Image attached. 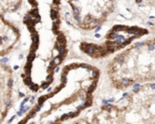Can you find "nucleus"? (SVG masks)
<instances>
[{
	"label": "nucleus",
	"instance_id": "nucleus-1",
	"mask_svg": "<svg viewBox=\"0 0 155 124\" xmlns=\"http://www.w3.org/2000/svg\"><path fill=\"white\" fill-rule=\"evenodd\" d=\"M107 73L119 90L155 82V38L128 46L110 62Z\"/></svg>",
	"mask_w": 155,
	"mask_h": 124
},
{
	"label": "nucleus",
	"instance_id": "nucleus-2",
	"mask_svg": "<svg viewBox=\"0 0 155 124\" xmlns=\"http://www.w3.org/2000/svg\"><path fill=\"white\" fill-rule=\"evenodd\" d=\"M104 109L111 124H155V82L139 85Z\"/></svg>",
	"mask_w": 155,
	"mask_h": 124
},
{
	"label": "nucleus",
	"instance_id": "nucleus-3",
	"mask_svg": "<svg viewBox=\"0 0 155 124\" xmlns=\"http://www.w3.org/2000/svg\"><path fill=\"white\" fill-rule=\"evenodd\" d=\"M80 28L94 30L105 23L114 12L117 0H67Z\"/></svg>",
	"mask_w": 155,
	"mask_h": 124
},
{
	"label": "nucleus",
	"instance_id": "nucleus-4",
	"mask_svg": "<svg viewBox=\"0 0 155 124\" xmlns=\"http://www.w3.org/2000/svg\"><path fill=\"white\" fill-rule=\"evenodd\" d=\"M13 83L11 70L0 62V124L7 117L12 102Z\"/></svg>",
	"mask_w": 155,
	"mask_h": 124
},
{
	"label": "nucleus",
	"instance_id": "nucleus-5",
	"mask_svg": "<svg viewBox=\"0 0 155 124\" xmlns=\"http://www.w3.org/2000/svg\"><path fill=\"white\" fill-rule=\"evenodd\" d=\"M19 28L6 18V14L0 9V56L9 53L20 38Z\"/></svg>",
	"mask_w": 155,
	"mask_h": 124
},
{
	"label": "nucleus",
	"instance_id": "nucleus-6",
	"mask_svg": "<svg viewBox=\"0 0 155 124\" xmlns=\"http://www.w3.org/2000/svg\"><path fill=\"white\" fill-rule=\"evenodd\" d=\"M75 124H111V122L104 107H102L99 111L95 112L91 117L82 119Z\"/></svg>",
	"mask_w": 155,
	"mask_h": 124
},
{
	"label": "nucleus",
	"instance_id": "nucleus-7",
	"mask_svg": "<svg viewBox=\"0 0 155 124\" xmlns=\"http://www.w3.org/2000/svg\"><path fill=\"white\" fill-rule=\"evenodd\" d=\"M23 3V0H0V9L5 14L18 11Z\"/></svg>",
	"mask_w": 155,
	"mask_h": 124
}]
</instances>
